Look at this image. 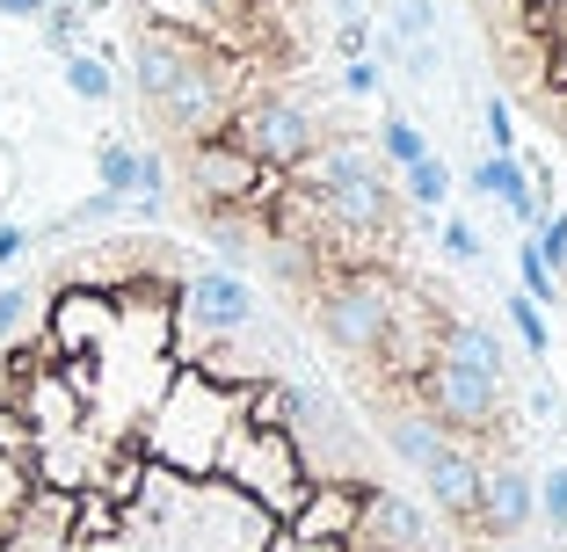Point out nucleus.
Returning <instances> with one entry per match:
<instances>
[{"mask_svg": "<svg viewBox=\"0 0 567 552\" xmlns=\"http://www.w3.org/2000/svg\"><path fill=\"white\" fill-rule=\"evenodd\" d=\"M401 66H408V81H436V37H415V44H401Z\"/></svg>", "mask_w": 567, "mask_h": 552, "instance_id": "nucleus-25", "label": "nucleus"}, {"mask_svg": "<svg viewBox=\"0 0 567 552\" xmlns=\"http://www.w3.org/2000/svg\"><path fill=\"white\" fill-rule=\"evenodd\" d=\"M291 531H306V538H342L350 545L357 538V523H364V487L357 480H334V472H313V487L299 494V509H291Z\"/></svg>", "mask_w": 567, "mask_h": 552, "instance_id": "nucleus-7", "label": "nucleus"}, {"mask_svg": "<svg viewBox=\"0 0 567 552\" xmlns=\"http://www.w3.org/2000/svg\"><path fill=\"white\" fill-rule=\"evenodd\" d=\"M473 517H481L495 538L532 531V523H538V480H532L524 466H495V472H481V509H473Z\"/></svg>", "mask_w": 567, "mask_h": 552, "instance_id": "nucleus-8", "label": "nucleus"}, {"mask_svg": "<svg viewBox=\"0 0 567 552\" xmlns=\"http://www.w3.org/2000/svg\"><path fill=\"white\" fill-rule=\"evenodd\" d=\"M262 552H350V545H342V538H306V531H291V523H269Z\"/></svg>", "mask_w": 567, "mask_h": 552, "instance_id": "nucleus-23", "label": "nucleus"}, {"mask_svg": "<svg viewBox=\"0 0 567 552\" xmlns=\"http://www.w3.org/2000/svg\"><path fill=\"white\" fill-rule=\"evenodd\" d=\"M466 189H473V197H495L502 211L524 226V233L546 218V204L532 197V168H524V153H487V160H473V168H466Z\"/></svg>", "mask_w": 567, "mask_h": 552, "instance_id": "nucleus-9", "label": "nucleus"}, {"mask_svg": "<svg viewBox=\"0 0 567 552\" xmlns=\"http://www.w3.org/2000/svg\"><path fill=\"white\" fill-rule=\"evenodd\" d=\"M16 254H22V233L8 226V233H0V262H16Z\"/></svg>", "mask_w": 567, "mask_h": 552, "instance_id": "nucleus-29", "label": "nucleus"}, {"mask_svg": "<svg viewBox=\"0 0 567 552\" xmlns=\"http://www.w3.org/2000/svg\"><path fill=\"white\" fill-rule=\"evenodd\" d=\"M436 248H444V262H481V233H473V218H444V226H436Z\"/></svg>", "mask_w": 567, "mask_h": 552, "instance_id": "nucleus-22", "label": "nucleus"}, {"mask_svg": "<svg viewBox=\"0 0 567 552\" xmlns=\"http://www.w3.org/2000/svg\"><path fill=\"white\" fill-rule=\"evenodd\" d=\"M517 291L532 305H553V299H560V277L546 269V254H538L532 240H517Z\"/></svg>", "mask_w": 567, "mask_h": 552, "instance_id": "nucleus-18", "label": "nucleus"}, {"mask_svg": "<svg viewBox=\"0 0 567 552\" xmlns=\"http://www.w3.org/2000/svg\"><path fill=\"white\" fill-rule=\"evenodd\" d=\"M175 305H183V320L197 327V335H248L255 327V284L240 277V269L212 262V269H189L183 284H175Z\"/></svg>", "mask_w": 567, "mask_h": 552, "instance_id": "nucleus-5", "label": "nucleus"}, {"mask_svg": "<svg viewBox=\"0 0 567 552\" xmlns=\"http://www.w3.org/2000/svg\"><path fill=\"white\" fill-rule=\"evenodd\" d=\"M291 175L328 204V218L342 226V233H357V240L393 233V183H385V160L371 146L334 138V146H313Z\"/></svg>", "mask_w": 567, "mask_h": 552, "instance_id": "nucleus-1", "label": "nucleus"}, {"mask_svg": "<svg viewBox=\"0 0 567 552\" xmlns=\"http://www.w3.org/2000/svg\"><path fill=\"white\" fill-rule=\"evenodd\" d=\"M66 87L81 102H110L117 95V73H110V59H95V51H66Z\"/></svg>", "mask_w": 567, "mask_h": 552, "instance_id": "nucleus-17", "label": "nucleus"}, {"mask_svg": "<svg viewBox=\"0 0 567 552\" xmlns=\"http://www.w3.org/2000/svg\"><path fill=\"white\" fill-rule=\"evenodd\" d=\"M385 160V168L401 175L408 160H422V153H430V138H422V124L415 117H401V110H393V117H379V146H371Z\"/></svg>", "mask_w": 567, "mask_h": 552, "instance_id": "nucleus-15", "label": "nucleus"}, {"mask_svg": "<svg viewBox=\"0 0 567 552\" xmlns=\"http://www.w3.org/2000/svg\"><path fill=\"white\" fill-rule=\"evenodd\" d=\"M189 189H197V211H255V204H277L284 175L262 168L240 138L204 132L189 138Z\"/></svg>", "mask_w": 567, "mask_h": 552, "instance_id": "nucleus-2", "label": "nucleus"}, {"mask_svg": "<svg viewBox=\"0 0 567 552\" xmlns=\"http://www.w3.org/2000/svg\"><path fill=\"white\" fill-rule=\"evenodd\" d=\"M436 356H451V364H466V371H487V378L509 371V350H502V335L487 320H444V350Z\"/></svg>", "mask_w": 567, "mask_h": 552, "instance_id": "nucleus-12", "label": "nucleus"}, {"mask_svg": "<svg viewBox=\"0 0 567 552\" xmlns=\"http://www.w3.org/2000/svg\"><path fill=\"white\" fill-rule=\"evenodd\" d=\"M481 132H487V153H517V110L502 95L481 102Z\"/></svg>", "mask_w": 567, "mask_h": 552, "instance_id": "nucleus-19", "label": "nucleus"}, {"mask_svg": "<svg viewBox=\"0 0 567 552\" xmlns=\"http://www.w3.org/2000/svg\"><path fill=\"white\" fill-rule=\"evenodd\" d=\"M357 531L385 552H430V517H422L408 494H385V487L379 494L364 487V523H357Z\"/></svg>", "mask_w": 567, "mask_h": 552, "instance_id": "nucleus-10", "label": "nucleus"}, {"mask_svg": "<svg viewBox=\"0 0 567 552\" xmlns=\"http://www.w3.org/2000/svg\"><path fill=\"white\" fill-rule=\"evenodd\" d=\"M393 37H401V44L436 37V0H393Z\"/></svg>", "mask_w": 567, "mask_h": 552, "instance_id": "nucleus-21", "label": "nucleus"}, {"mask_svg": "<svg viewBox=\"0 0 567 552\" xmlns=\"http://www.w3.org/2000/svg\"><path fill=\"white\" fill-rule=\"evenodd\" d=\"M538 523H553V538H567V466H553L538 480Z\"/></svg>", "mask_w": 567, "mask_h": 552, "instance_id": "nucleus-20", "label": "nucleus"}, {"mask_svg": "<svg viewBox=\"0 0 567 552\" xmlns=\"http://www.w3.org/2000/svg\"><path fill=\"white\" fill-rule=\"evenodd\" d=\"M342 95H357V102H371V95H379V59H371V51L342 66Z\"/></svg>", "mask_w": 567, "mask_h": 552, "instance_id": "nucleus-24", "label": "nucleus"}, {"mask_svg": "<svg viewBox=\"0 0 567 552\" xmlns=\"http://www.w3.org/2000/svg\"><path fill=\"white\" fill-rule=\"evenodd\" d=\"M422 400H430V415L444 421V429H487V421L502 415V378L451 364V356H430V364H422Z\"/></svg>", "mask_w": 567, "mask_h": 552, "instance_id": "nucleus-6", "label": "nucleus"}, {"mask_svg": "<svg viewBox=\"0 0 567 552\" xmlns=\"http://www.w3.org/2000/svg\"><path fill=\"white\" fill-rule=\"evenodd\" d=\"M401 189H408V204H422V211H444L451 189H458V175L444 168V153H422V160L401 168Z\"/></svg>", "mask_w": 567, "mask_h": 552, "instance_id": "nucleus-14", "label": "nucleus"}, {"mask_svg": "<svg viewBox=\"0 0 567 552\" xmlns=\"http://www.w3.org/2000/svg\"><path fill=\"white\" fill-rule=\"evenodd\" d=\"M502 320L517 327L524 356H546V350H553V320H546V305H532L524 291H509V299H502Z\"/></svg>", "mask_w": 567, "mask_h": 552, "instance_id": "nucleus-16", "label": "nucleus"}, {"mask_svg": "<svg viewBox=\"0 0 567 552\" xmlns=\"http://www.w3.org/2000/svg\"><path fill=\"white\" fill-rule=\"evenodd\" d=\"M183 8H189V15H204V22H212V15H226V8H240V0H183Z\"/></svg>", "mask_w": 567, "mask_h": 552, "instance_id": "nucleus-27", "label": "nucleus"}, {"mask_svg": "<svg viewBox=\"0 0 567 552\" xmlns=\"http://www.w3.org/2000/svg\"><path fill=\"white\" fill-rule=\"evenodd\" d=\"M393 299H401V291L385 284V277H342V284L320 299V327H328L334 350L371 356L385 342V327H393Z\"/></svg>", "mask_w": 567, "mask_h": 552, "instance_id": "nucleus-4", "label": "nucleus"}, {"mask_svg": "<svg viewBox=\"0 0 567 552\" xmlns=\"http://www.w3.org/2000/svg\"><path fill=\"white\" fill-rule=\"evenodd\" d=\"M385 444H393V451H401L408 466L422 472V466H430V458L451 444V436H444V421H436V415H393V421H385Z\"/></svg>", "mask_w": 567, "mask_h": 552, "instance_id": "nucleus-13", "label": "nucleus"}, {"mask_svg": "<svg viewBox=\"0 0 567 552\" xmlns=\"http://www.w3.org/2000/svg\"><path fill=\"white\" fill-rule=\"evenodd\" d=\"M553 415H560V393L538 378V385H532V421H553Z\"/></svg>", "mask_w": 567, "mask_h": 552, "instance_id": "nucleus-26", "label": "nucleus"}, {"mask_svg": "<svg viewBox=\"0 0 567 552\" xmlns=\"http://www.w3.org/2000/svg\"><path fill=\"white\" fill-rule=\"evenodd\" d=\"M226 138H240L262 168L291 175L306 153H313V117H306L291 95H240L234 117H226Z\"/></svg>", "mask_w": 567, "mask_h": 552, "instance_id": "nucleus-3", "label": "nucleus"}, {"mask_svg": "<svg viewBox=\"0 0 567 552\" xmlns=\"http://www.w3.org/2000/svg\"><path fill=\"white\" fill-rule=\"evenodd\" d=\"M481 458L466 451V444H444V451L422 466V487H430V502L444 509V517H473L481 509Z\"/></svg>", "mask_w": 567, "mask_h": 552, "instance_id": "nucleus-11", "label": "nucleus"}, {"mask_svg": "<svg viewBox=\"0 0 567 552\" xmlns=\"http://www.w3.org/2000/svg\"><path fill=\"white\" fill-rule=\"evenodd\" d=\"M0 15H44V0H0Z\"/></svg>", "mask_w": 567, "mask_h": 552, "instance_id": "nucleus-28", "label": "nucleus"}]
</instances>
